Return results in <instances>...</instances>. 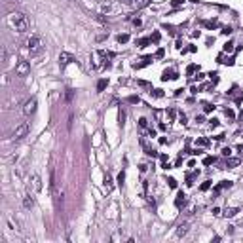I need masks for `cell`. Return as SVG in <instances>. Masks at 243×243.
<instances>
[{
	"label": "cell",
	"instance_id": "1",
	"mask_svg": "<svg viewBox=\"0 0 243 243\" xmlns=\"http://www.w3.org/2000/svg\"><path fill=\"white\" fill-rule=\"evenodd\" d=\"M10 23H12V27L15 29V32H25V30L29 29V21H27V17H25V13L21 12H15L10 15Z\"/></svg>",
	"mask_w": 243,
	"mask_h": 243
},
{
	"label": "cell",
	"instance_id": "2",
	"mask_svg": "<svg viewBox=\"0 0 243 243\" xmlns=\"http://www.w3.org/2000/svg\"><path fill=\"white\" fill-rule=\"evenodd\" d=\"M29 129H30V126H29L27 122L21 123V126H17V127H15V131L12 133V139H15V141H17V139H23L29 133Z\"/></svg>",
	"mask_w": 243,
	"mask_h": 243
},
{
	"label": "cell",
	"instance_id": "3",
	"mask_svg": "<svg viewBox=\"0 0 243 243\" xmlns=\"http://www.w3.org/2000/svg\"><path fill=\"white\" fill-rule=\"evenodd\" d=\"M15 72H17V76H27L30 72V63L29 61H19L17 66H15Z\"/></svg>",
	"mask_w": 243,
	"mask_h": 243
},
{
	"label": "cell",
	"instance_id": "4",
	"mask_svg": "<svg viewBox=\"0 0 243 243\" xmlns=\"http://www.w3.org/2000/svg\"><path fill=\"white\" fill-rule=\"evenodd\" d=\"M27 48L30 49V53H38L40 51V38L38 36H30L27 40Z\"/></svg>",
	"mask_w": 243,
	"mask_h": 243
},
{
	"label": "cell",
	"instance_id": "5",
	"mask_svg": "<svg viewBox=\"0 0 243 243\" xmlns=\"http://www.w3.org/2000/svg\"><path fill=\"white\" fill-rule=\"evenodd\" d=\"M36 105H38V103H36V99H29L27 103H25V106H23V112H25L27 116L34 114V110H36Z\"/></svg>",
	"mask_w": 243,
	"mask_h": 243
},
{
	"label": "cell",
	"instance_id": "6",
	"mask_svg": "<svg viewBox=\"0 0 243 243\" xmlns=\"http://www.w3.org/2000/svg\"><path fill=\"white\" fill-rule=\"evenodd\" d=\"M32 186H34L36 192H40V190H42V179H40V175H38V173H34V175H32Z\"/></svg>",
	"mask_w": 243,
	"mask_h": 243
},
{
	"label": "cell",
	"instance_id": "7",
	"mask_svg": "<svg viewBox=\"0 0 243 243\" xmlns=\"http://www.w3.org/2000/svg\"><path fill=\"white\" fill-rule=\"evenodd\" d=\"M34 205V198L30 194H25V198H23V207L25 209H30Z\"/></svg>",
	"mask_w": 243,
	"mask_h": 243
},
{
	"label": "cell",
	"instance_id": "8",
	"mask_svg": "<svg viewBox=\"0 0 243 243\" xmlns=\"http://www.w3.org/2000/svg\"><path fill=\"white\" fill-rule=\"evenodd\" d=\"M70 61H74V59H72V55H69V53H65V51H63V53L59 55V63L63 65V66H65V65H69Z\"/></svg>",
	"mask_w": 243,
	"mask_h": 243
},
{
	"label": "cell",
	"instance_id": "9",
	"mask_svg": "<svg viewBox=\"0 0 243 243\" xmlns=\"http://www.w3.org/2000/svg\"><path fill=\"white\" fill-rule=\"evenodd\" d=\"M184 203H186V196L182 192H179L177 194V199H175V205H177V207H182Z\"/></svg>",
	"mask_w": 243,
	"mask_h": 243
},
{
	"label": "cell",
	"instance_id": "10",
	"mask_svg": "<svg viewBox=\"0 0 243 243\" xmlns=\"http://www.w3.org/2000/svg\"><path fill=\"white\" fill-rule=\"evenodd\" d=\"M175 78H177V72L175 70H165L162 76V80H175Z\"/></svg>",
	"mask_w": 243,
	"mask_h": 243
},
{
	"label": "cell",
	"instance_id": "11",
	"mask_svg": "<svg viewBox=\"0 0 243 243\" xmlns=\"http://www.w3.org/2000/svg\"><path fill=\"white\" fill-rule=\"evenodd\" d=\"M230 186H232V182H230V180H222V182H220V184H219V186H216V188H215V192L219 194V192H220L222 188H230Z\"/></svg>",
	"mask_w": 243,
	"mask_h": 243
},
{
	"label": "cell",
	"instance_id": "12",
	"mask_svg": "<svg viewBox=\"0 0 243 243\" xmlns=\"http://www.w3.org/2000/svg\"><path fill=\"white\" fill-rule=\"evenodd\" d=\"M237 165H239V160H237V158L226 160V167H237Z\"/></svg>",
	"mask_w": 243,
	"mask_h": 243
},
{
	"label": "cell",
	"instance_id": "13",
	"mask_svg": "<svg viewBox=\"0 0 243 243\" xmlns=\"http://www.w3.org/2000/svg\"><path fill=\"white\" fill-rule=\"evenodd\" d=\"M186 232H188V224H180V226H179V230H177V236H179V237H182Z\"/></svg>",
	"mask_w": 243,
	"mask_h": 243
},
{
	"label": "cell",
	"instance_id": "14",
	"mask_svg": "<svg viewBox=\"0 0 243 243\" xmlns=\"http://www.w3.org/2000/svg\"><path fill=\"white\" fill-rule=\"evenodd\" d=\"M146 4V0H131V6L133 8H143Z\"/></svg>",
	"mask_w": 243,
	"mask_h": 243
},
{
	"label": "cell",
	"instance_id": "15",
	"mask_svg": "<svg viewBox=\"0 0 243 243\" xmlns=\"http://www.w3.org/2000/svg\"><path fill=\"white\" fill-rule=\"evenodd\" d=\"M226 216H230V219H232V216H236L237 215V209L236 207H228V209H226V213H224Z\"/></svg>",
	"mask_w": 243,
	"mask_h": 243
},
{
	"label": "cell",
	"instance_id": "16",
	"mask_svg": "<svg viewBox=\"0 0 243 243\" xmlns=\"http://www.w3.org/2000/svg\"><path fill=\"white\" fill-rule=\"evenodd\" d=\"M106 84H108L106 80H99V84H97V91H103L106 87Z\"/></svg>",
	"mask_w": 243,
	"mask_h": 243
},
{
	"label": "cell",
	"instance_id": "17",
	"mask_svg": "<svg viewBox=\"0 0 243 243\" xmlns=\"http://www.w3.org/2000/svg\"><path fill=\"white\" fill-rule=\"evenodd\" d=\"M211 163H215V158L213 156H205L203 158V165H211Z\"/></svg>",
	"mask_w": 243,
	"mask_h": 243
},
{
	"label": "cell",
	"instance_id": "18",
	"mask_svg": "<svg viewBox=\"0 0 243 243\" xmlns=\"http://www.w3.org/2000/svg\"><path fill=\"white\" fill-rule=\"evenodd\" d=\"M72 97H74V91H72V89H66V95H65L66 103H70V101H72Z\"/></svg>",
	"mask_w": 243,
	"mask_h": 243
},
{
	"label": "cell",
	"instance_id": "19",
	"mask_svg": "<svg viewBox=\"0 0 243 243\" xmlns=\"http://www.w3.org/2000/svg\"><path fill=\"white\" fill-rule=\"evenodd\" d=\"M127 40H129V36H127V34H120V36H118V42H120V44H126Z\"/></svg>",
	"mask_w": 243,
	"mask_h": 243
},
{
	"label": "cell",
	"instance_id": "20",
	"mask_svg": "<svg viewBox=\"0 0 243 243\" xmlns=\"http://www.w3.org/2000/svg\"><path fill=\"white\" fill-rule=\"evenodd\" d=\"M150 42H152L150 38H143V40H139V44H141V48H144V46H148Z\"/></svg>",
	"mask_w": 243,
	"mask_h": 243
},
{
	"label": "cell",
	"instance_id": "21",
	"mask_svg": "<svg viewBox=\"0 0 243 243\" xmlns=\"http://www.w3.org/2000/svg\"><path fill=\"white\" fill-rule=\"evenodd\" d=\"M123 180H126V173H123V171H122L120 175H118V184H120V186H122V184H123Z\"/></svg>",
	"mask_w": 243,
	"mask_h": 243
},
{
	"label": "cell",
	"instance_id": "22",
	"mask_svg": "<svg viewBox=\"0 0 243 243\" xmlns=\"http://www.w3.org/2000/svg\"><path fill=\"white\" fill-rule=\"evenodd\" d=\"M105 186H106V190H110V188H112V180H110V177H106V179H105Z\"/></svg>",
	"mask_w": 243,
	"mask_h": 243
},
{
	"label": "cell",
	"instance_id": "23",
	"mask_svg": "<svg viewBox=\"0 0 243 243\" xmlns=\"http://www.w3.org/2000/svg\"><path fill=\"white\" fill-rule=\"evenodd\" d=\"M203 110H205V112H211V110H215V106L207 103V105H203Z\"/></svg>",
	"mask_w": 243,
	"mask_h": 243
},
{
	"label": "cell",
	"instance_id": "24",
	"mask_svg": "<svg viewBox=\"0 0 243 243\" xmlns=\"http://www.w3.org/2000/svg\"><path fill=\"white\" fill-rule=\"evenodd\" d=\"M209 186H211V180H205V182L201 184V190H209Z\"/></svg>",
	"mask_w": 243,
	"mask_h": 243
},
{
	"label": "cell",
	"instance_id": "25",
	"mask_svg": "<svg viewBox=\"0 0 243 243\" xmlns=\"http://www.w3.org/2000/svg\"><path fill=\"white\" fill-rule=\"evenodd\" d=\"M167 182H169V186H171V188H177V180H175V179H169Z\"/></svg>",
	"mask_w": 243,
	"mask_h": 243
},
{
	"label": "cell",
	"instance_id": "26",
	"mask_svg": "<svg viewBox=\"0 0 243 243\" xmlns=\"http://www.w3.org/2000/svg\"><path fill=\"white\" fill-rule=\"evenodd\" d=\"M222 154H224V156H230V154H232V150H230V146L222 148Z\"/></svg>",
	"mask_w": 243,
	"mask_h": 243
},
{
	"label": "cell",
	"instance_id": "27",
	"mask_svg": "<svg viewBox=\"0 0 243 243\" xmlns=\"http://www.w3.org/2000/svg\"><path fill=\"white\" fill-rule=\"evenodd\" d=\"M152 95H154V97H162L163 93H162V89H154V93H152Z\"/></svg>",
	"mask_w": 243,
	"mask_h": 243
},
{
	"label": "cell",
	"instance_id": "28",
	"mask_svg": "<svg viewBox=\"0 0 243 243\" xmlns=\"http://www.w3.org/2000/svg\"><path fill=\"white\" fill-rule=\"evenodd\" d=\"M162 163H163V167L167 169V156H165V154H163V156H162Z\"/></svg>",
	"mask_w": 243,
	"mask_h": 243
},
{
	"label": "cell",
	"instance_id": "29",
	"mask_svg": "<svg viewBox=\"0 0 243 243\" xmlns=\"http://www.w3.org/2000/svg\"><path fill=\"white\" fill-rule=\"evenodd\" d=\"M222 34H232V29L230 27H224V29H222Z\"/></svg>",
	"mask_w": 243,
	"mask_h": 243
},
{
	"label": "cell",
	"instance_id": "30",
	"mask_svg": "<svg viewBox=\"0 0 243 243\" xmlns=\"http://www.w3.org/2000/svg\"><path fill=\"white\" fill-rule=\"evenodd\" d=\"M150 40H154V42H158V40H160V32H154Z\"/></svg>",
	"mask_w": 243,
	"mask_h": 243
},
{
	"label": "cell",
	"instance_id": "31",
	"mask_svg": "<svg viewBox=\"0 0 243 243\" xmlns=\"http://www.w3.org/2000/svg\"><path fill=\"white\" fill-rule=\"evenodd\" d=\"M232 46H234V44H232V42H228V44L224 46V51H232Z\"/></svg>",
	"mask_w": 243,
	"mask_h": 243
},
{
	"label": "cell",
	"instance_id": "32",
	"mask_svg": "<svg viewBox=\"0 0 243 243\" xmlns=\"http://www.w3.org/2000/svg\"><path fill=\"white\" fill-rule=\"evenodd\" d=\"M198 144H201V146H207V141H205V139H198Z\"/></svg>",
	"mask_w": 243,
	"mask_h": 243
},
{
	"label": "cell",
	"instance_id": "33",
	"mask_svg": "<svg viewBox=\"0 0 243 243\" xmlns=\"http://www.w3.org/2000/svg\"><path fill=\"white\" fill-rule=\"evenodd\" d=\"M139 123H141V127H146V123H148V122L144 120V118H141V120H139Z\"/></svg>",
	"mask_w": 243,
	"mask_h": 243
},
{
	"label": "cell",
	"instance_id": "34",
	"mask_svg": "<svg viewBox=\"0 0 243 243\" xmlns=\"http://www.w3.org/2000/svg\"><path fill=\"white\" fill-rule=\"evenodd\" d=\"M129 103H139V97H135V95L129 97Z\"/></svg>",
	"mask_w": 243,
	"mask_h": 243
},
{
	"label": "cell",
	"instance_id": "35",
	"mask_svg": "<svg viewBox=\"0 0 243 243\" xmlns=\"http://www.w3.org/2000/svg\"><path fill=\"white\" fill-rule=\"evenodd\" d=\"M226 116H228V118H234V110H230V108H228V110H226Z\"/></svg>",
	"mask_w": 243,
	"mask_h": 243
},
{
	"label": "cell",
	"instance_id": "36",
	"mask_svg": "<svg viewBox=\"0 0 243 243\" xmlns=\"http://www.w3.org/2000/svg\"><path fill=\"white\" fill-rule=\"evenodd\" d=\"M194 70H196V65H190V66H188V74H192Z\"/></svg>",
	"mask_w": 243,
	"mask_h": 243
},
{
	"label": "cell",
	"instance_id": "37",
	"mask_svg": "<svg viewBox=\"0 0 243 243\" xmlns=\"http://www.w3.org/2000/svg\"><path fill=\"white\" fill-rule=\"evenodd\" d=\"M180 2H184V0H171V4H173V6H177V4H180Z\"/></svg>",
	"mask_w": 243,
	"mask_h": 243
},
{
	"label": "cell",
	"instance_id": "38",
	"mask_svg": "<svg viewBox=\"0 0 243 243\" xmlns=\"http://www.w3.org/2000/svg\"><path fill=\"white\" fill-rule=\"evenodd\" d=\"M122 4H131V0H120Z\"/></svg>",
	"mask_w": 243,
	"mask_h": 243
},
{
	"label": "cell",
	"instance_id": "39",
	"mask_svg": "<svg viewBox=\"0 0 243 243\" xmlns=\"http://www.w3.org/2000/svg\"><path fill=\"white\" fill-rule=\"evenodd\" d=\"M237 150H239V152H243V144H239V146H237Z\"/></svg>",
	"mask_w": 243,
	"mask_h": 243
},
{
	"label": "cell",
	"instance_id": "40",
	"mask_svg": "<svg viewBox=\"0 0 243 243\" xmlns=\"http://www.w3.org/2000/svg\"><path fill=\"white\" fill-rule=\"evenodd\" d=\"M241 120H243V112H241Z\"/></svg>",
	"mask_w": 243,
	"mask_h": 243
},
{
	"label": "cell",
	"instance_id": "41",
	"mask_svg": "<svg viewBox=\"0 0 243 243\" xmlns=\"http://www.w3.org/2000/svg\"><path fill=\"white\" fill-rule=\"evenodd\" d=\"M15 2H21V0H15Z\"/></svg>",
	"mask_w": 243,
	"mask_h": 243
}]
</instances>
